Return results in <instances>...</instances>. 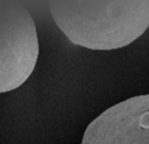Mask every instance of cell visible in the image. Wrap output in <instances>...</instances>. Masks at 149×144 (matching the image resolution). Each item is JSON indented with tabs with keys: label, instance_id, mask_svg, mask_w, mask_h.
Wrapping results in <instances>:
<instances>
[{
	"label": "cell",
	"instance_id": "7a4b0ae2",
	"mask_svg": "<svg viewBox=\"0 0 149 144\" xmlns=\"http://www.w3.org/2000/svg\"><path fill=\"white\" fill-rule=\"evenodd\" d=\"M38 55L35 18L20 0H0V95L29 79Z\"/></svg>",
	"mask_w": 149,
	"mask_h": 144
},
{
	"label": "cell",
	"instance_id": "3957f363",
	"mask_svg": "<svg viewBox=\"0 0 149 144\" xmlns=\"http://www.w3.org/2000/svg\"><path fill=\"white\" fill-rule=\"evenodd\" d=\"M81 144H149V93L104 110L90 123Z\"/></svg>",
	"mask_w": 149,
	"mask_h": 144
},
{
	"label": "cell",
	"instance_id": "6da1fadb",
	"mask_svg": "<svg viewBox=\"0 0 149 144\" xmlns=\"http://www.w3.org/2000/svg\"><path fill=\"white\" fill-rule=\"evenodd\" d=\"M33 17L46 11L71 43L92 51L119 50L149 28V0H20Z\"/></svg>",
	"mask_w": 149,
	"mask_h": 144
}]
</instances>
